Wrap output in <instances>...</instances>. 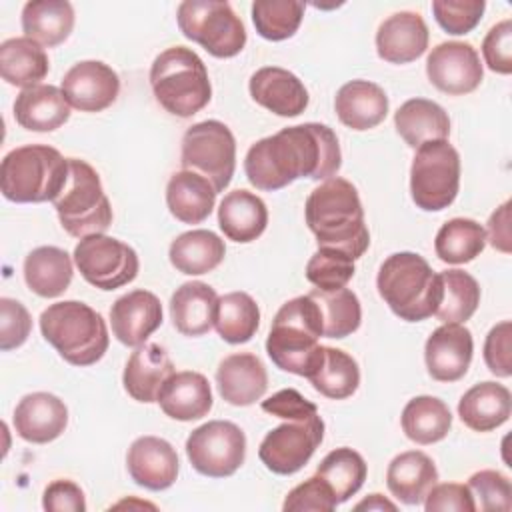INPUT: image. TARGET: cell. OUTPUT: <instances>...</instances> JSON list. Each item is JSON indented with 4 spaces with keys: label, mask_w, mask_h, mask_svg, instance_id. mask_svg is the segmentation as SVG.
<instances>
[{
    "label": "cell",
    "mask_w": 512,
    "mask_h": 512,
    "mask_svg": "<svg viewBox=\"0 0 512 512\" xmlns=\"http://www.w3.org/2000/svg\"><path fill=\"white\" fill-rule=\"evenodd\" d=\"M260 326V308L246 292H230L218 298L214 328L218 336L230 344L252 340Z\"/></svg>",
    "instance_id": "f35d334b"
},
{
    "label": "cell",
    "mask_w": 512,
    "mask_h": 512,
    "mask_svg": "<svg viewBox=\"0 0 512 512\" xmlns=\"http://www.w3.org/2000/svg\"><path fill=\"white\" fill-rule=\"evenodd\" d=\"M428 26L418 12H396L388 16L376 32V52L390 64H408L428 48Z\"/></svg>",
    "instance_id": "7402d4cb"
},
{
    "label": "cell",
    "mask_w": 512,
    "mask_h": 512,
    "mask_svg": "<svg viewBox=\"0 0 512 512\" xmlns=\"http://www.w3.org/2000/svg\"><path fill=\"white\" fill-rule=\"evenodd\" d=\"M262 410L284 420H308L318 414V408L314 402L306 400L298 390L286 388L270 398L262 400Z\"/></svg>",
    "instance_id": "db71d44e"
},
{
    "label": "cell",
    "mask_w": 512,
    "mask_h": 512,
    "mask_svg": "<svg viewBox=\"0 0 512 512\" xmlns=\"http://www.w3.org/2000/svg\"><path fill=\"white\" fill-rule=\"evenodd\" d=\"M130 478L146 490H166L178 476V454L172 444L158 436H140L126 456Z\"/></svg>",
    "instance_id": "ac0fdd59"
},
{
    "label": "cell",
    "mask_w": 512,
    "mask_h": 512,
    "mask_svg": "<svg viewBox=\"0 0 512 512\" xmlns=\"http://www.w3.org/2000/svg\"><path fill=\"white\" fill-rule=\"evenodd\" d=\"M180 32L216 58H232L246 46V28L228 2L184 0L176 12Z\"/></svg>",
    "instance_id": "9c48e42d"
},
{
    "label": "cell",
    "mask_w": 512,
    "mask_h": 512,
    "mask_svg": "<svg viewBox=\"0 0 512 512\" xmlns=\"http://www.w3.org/2000/svg\"><path fill=\"white\" fill-rule=\"evenodd\" d=\"M394 126L410 148H418L432 140H446L450 136V118L446 110L426 98L406 100L394 114Z\"/></svg>",
    "instance_id": "d6a6232c"
},
{
    "label": "cell",
    "mask_w": 512,
    "mask_h": 512,
    "mask_svg": "<svg viewBox=\"0 0 512 512\" xmlns=\"http://www.w3.org/2000/svg\"><path fill=\"white\" fill-rule=\"evenodd\" d=\"M180 162L184 170L202 174L216 192H222L236 168L234 134L220 120H204L190 126L182 136Z\"/></svg>",
    "instance_id": "8fae6325"
},
{
    "label": "cell",
    "mask_w": 512,
    "mask_h": 512,
    "mask_svg": "<svg viewBox=\"0 0 512 512\" xmlns=\"http://www.w3.org/2000/svg\"><path fill=\"white\" fill-rule=\"evenodd\" d=\"M354 508L356 510H392L394 512L396 504L386 500L382 494H370L366 500L358 502Z\"/></svg>",
    "instance_id": "680465c9"
},
{
    "label": "cell",
    "mask_w": 512,
    "mask_h": 512,
    "mask_svg": "<svg viewBox=\"0 0 512 512\" xmlns=\"http://www.w3.org/2000/svg\"><path fill=\"white\" fill-rule=\"evenodd\" d=\"M320 336H324L320 306L308 294L296 296L276 312L266 352L280 370L310 378L324 358Z\"/></svg>",
    "instance_id": "3957f363"
},
{
    "label": "cell",
    "mask_w": 512,
    "mask_h": 512,
    "mask_svg": "<svg viewBox=\"0 0 512 512\" xmlns=\"http://www.w3.org/2000/svg\"><path fill=\"white\" fill-rule=\"evenodd\" d=\"M218 224L228 240L248 244L266 230L268 208L254 192L232 190L218 206Z\"/></svg>",
    "instance_id": "1f68e13d"
},
{
    "label": "cell",
    "mask_w": 512,
    "mask_h": 512,
    "mask_svg": "<svg viewBox=\"0 0 512 512\" xmlns=\"http://www.w3.org/2000/svg\"><path fill=\"white\" fill-rule=\"evenodd\" d=\"M426 512H438V510H456V512H474V498L466 484L458 482H444L434 484L430 492L424 498Z\"/></svg>",
    "instance_id": "11a10c76"
},
{
    "label": "cell",
    "mask_w": 512,
    "mask_h": 512,
    "mask_svg": "<svg viewBox=\"0 0 512 512\" xmlns=\"http://www.w3.org/2000/svg\"><path fill=\"white\" fill-rule=\"evenodd\" d=\"M162 412L174 420H200L212 410V390L208 378L200 372H174L158 394Z\"/></svg>",
    "instance_id": "d4e9b609"
},
{
    "label": "cell",
    "mask_w": 512,
    "mask_h": 512,
    "mask_svg": "<svg viewBox=\"0 0 512 512\" xmlns=\"http://www.w3.org/2000/svg\"><path fill=\"white\" fill-rule=\"evenodd\" d=\"M216 190L208 178L192 170L174 172L166 186V204L170 214L184 224L204 222L216 202Z\"/></svg>",
    "instance_id": "4dcf8cb0"
},
{
    "label": "cell",
    "mask_w": 512,
    "mask_h": 512,
    "mask_svg": "<svg viewBox=\"0 0 512 512\" xmlns=\"http://www.w3.org/2000/svg\"><path fill=\"white\" fill-rule=\"evenodd\" d=\"M486 10L484 0H434L432 12L442 30L452 36L472 32Z\"/></svg>",
    "instance_id": "c3c4849f"
},
{
    "label": "cell",
    "mask_w": 512,
    "mask_h": 512,
    "mask_svg": "<svg viewBox=\"0 0 512 512\" xmlns=\"http://www.w3.org/2000/svg\"><path fill=\"white\" fill-rule=\"evenodd\" d=\"M218 294L200 280L184 282L170 298V316L174 328L184 336H202L210 332L216 318Z\"/></svg>",
    "instance_id": "83f0119b"
},
{
    "label": "cell",
    "mask_w": 512,
    "mask_h": 512,
    "mask_svg": "<svg viewBox=\"0 0 512 512\" xmlns=\"http://www.w3.org/2000/svg\"><path fill=\"white\" fill-rule=\"evenodd\" d=\"M186 456L196 472L210 478H226L244 464L246 436L234 422L210 420L190 432Z\"/></svg>",
    "instance_id": "7c38bea8"
},
{
    "label": "cell",
    "mask_w": 512,
    "mask_h": 512,
    "mask_svg": "<svg viewBox=\"0 0 512 512\" xmlns=\"http://www.w3.org/2000/svg\"><path fill=\"white\" fill-rule=\"evenodd\" d=\"M322 438L324 422L318 414L308 420H288L264 436L258 456L268 470L288 476L312 458Z\"/></svg>",
    "instance_id": "5bb4252c"
},
{
    "label": "cell",
    "mask_w": 512,
    "mask_h": 512,
    "mask_svg": "<svg viewBox=\"0 0 512 512\" xmlns=\"http://www.w3.org/2000/svg\"><path fill=\"white\" fill-rule=\"evenodd\" d=\"M442 298L434 312L444 324H462L472 318L480 304V286L474 276L464 270L440 272Z\"/></svg>",
    "instance_id": "60d3db41"
},
{
    "label": "cell",
    "mask_w": 512,
    "mask_h": 512,
    "mask_svg": "<svg viewBox=\"0 0 512 512\" xmlns=\"http://www.w3.org/2000/svg\"><path fill=\"white\" fill-rule=\"evenodd\" d=\"M512 324L502 320L496 324L484 340V362L488 370L500 378L512 376Z\"/></svg>",
    "instance_id": "f5cc1de1"
},
{
    "label": "cell",
    "mask_w": 512,
    "mask_h": 512,
    "mask_svg": "<svg viewBox=\"0 0 512 512\" xmlns=\"http://www.w3.org/2000/svg\"><path fill=\"white\" fill-rule=\"evenodd\" d=\"M482 56L492 72H512V20L506 18L488 30L482 42Z\"/></svg>",
    "instance_id": "816d5d0a"
},
{
    "label": "cell",
    "mask_w": 512,
    "mask_h": 512,
    "mask_svg": "<svg viewBox=\"0 0 512 512\" xmlns=\"http://www.w3.org/2000/svg\"><path fill=\"white\" fill-rule=\"evenodd\" d=\"M460 186V156L448 140L424 142L410 166V194L418 208L438 212L448 208Z\"/></svg>",
    "instance_id": "30bf717a"
},
{
    "label": "cell",
    "mask_w": 512,
    "mask_h": 512,
    "mask_svg": "<svg viewBox=\"0 0 512 512\" xmlns=\"http://www.w3.org/2000/svg\"><path fill=\"white\" fill-rule=\"evenodd\" d=\"M150 86L160 106L178 118L194 116L212 98L208 70L186 46H172L154 58Z\"/></svg>",
    "instance_id": "52a82bcc"
},
{
    "label": "cell",
    "mask_w": 512,
    "mask_h": 512,
    "mask_svg": "<svg viewBox=\"0 0 512 512\" xmlns=\"http://www.w3.org/2000/svg\"><path fill=\"white\" fill-rule=\"evenodd\" d=\"M304 18V4L296 0H256L252 4V22L256 32L272 42L296 34Z\"/></svg>",
    "instance_id": "f6af8a7d"
},
{
    "label": "cell",
    "mask_w": 512,
    "mask_h": 512,
    "mask_svg": "<svg viewBox=\"0 0 512 512\" xmlns=\"http://www.w3.org/2000/svg\"><path fill=\"white\" fill-rule=\"evenodd\" d=\"M32 330L30 312L22 302L0 298V350L8 352L22 346Z\"/></svg>",
    "instance_id": "f907efd6"
},
{
    "label": "cell",
    "mask_w": 512,
    "mask_h": 512,
    "mask_svg": "<svg viewBox=\"0 0 512 512\" xmlns=\"http://www.w3.org/2000/svg\"><path fill=\"white\" fill-rule=\"evenodd\" d=\"M486 242L492 248L508 254L510 252V202H504L488 220Z\"/></svg>",
    "instance_id": "6f0895ef"
},
{
    "label": "cell",
    "mask_w": 512,
    "mask_h": 512,
    "mask_svg": "<svg viewBox=\"0 0 512 512\" xmlns=\"http://www.w3.org/2000/svg\"><path fill=\"white\" fill-rule=\"evenodd\" d=\"M376 288L390 310L406 322L430 318L442 298L440 274L414 252L388 256L378 270Z\"/></svg>",
    "instance_id": "277c9868"
},
{
    "label": "cell",
    "mask_w": 512,
    "mask_h": 512,
    "mask_svg": "<svg viewBox=\"0 0 512 512\" xmlns=\"http://www.w3.org/2000/svg\"><path fill=\"white\" fill-rule=\"evenodd\" d=\"M366 472L368 468L364 458L346 446L328 452L316 468V474L330 484L338 504L346 502L362 488Z\"/></svg>",
    "instance_id": "7bdbcfd3"
},
{
    "label": "cell",
    "mask_w": 512,
    "mask_h": 512,
    "mask_svg": "<svg viewBox=\"0 0 512 512\" xmlns=\"http://www.w3.org/2000/svg\"><path fill=\"white\" fill-rule=\"evenodd\" d=\"M342 164L340 144L326 124L306 122L282 128L254 142L244 160L248 182L258 190H280L298 178L328 180Z\"/></svg>",
    "instance_id": "6da1fadb"
},
{
    "label": "cell",
    "mask_w": 512,
    "mask_h": 512,
    "mask_svg": "<svg viewBox=\"0 0 512 512\" xmlns=\"http://www.w3.org/2000/svg\"><path fill=\"white\" fill-rule=\"evenodd\" d=\"M436 482L438 470L432 458L420 450H408L394 456L386 470L390 494L408 506L422 504Z\"/></svg>",
    "instance_id": "f1b7e54d"
},
{
    "label": "cell",
    "mask_w": 512,
    "mask_h": 512,
    "mask_svg": "<svg viewBox=\"0 0 512 512\" xmlns=\"http://www.w3.org/2000/svg\"><path fill=\"white\" fill-rule=\"evenodd\" d=\"M68 164V182L52 202L62 228L74 238L104 234L112 224V206L98 172L78 158H68Z\"/></svg>",
    "instance_id": "ba28073f"
},
{
    "label": "cell",
    "mask_w": 512,
    "mask_h": 512,
    "mask_svg": "<svg viewBox=\"0 0 512 512\" xmlns=\"http://www.w3.org/2000/svg\"><path fill=\"white\" fill-rule=\"evenodd\" d=\"M74 262L82 278L100 290H116L130 284L140 266L132 246L106 234L80 238L74 248Z\"/></svg>",
    "instance_id": "4fadbf2b"
},
{
    "label": "cell",
    "mask_w": 512,
    "mask_h": 512,
    "mask_svg": "<svg viewBox=\"0 0 512 512\" xmlns=\"http://www.w3.org/2000/svg\"><path fill=\"white\" fill-rule=\"evenodd\" d=\"M174 374V364L168 352L154 342L138 346L124 368V390L138 402H158V394L166 380Z\"/></svg>",
    "instance_id": "cb8c5ba5"
},
{
    "label": "cell",
    "mask_w": 512,
    "mask_h": 512,
    "mask_svg": "<svg viewBox=\"0 0 512 512\" xmlns=\"http://www.w3.org/2000/svg\"><path fill=\"white\" fill-rule=\"evenodd\" d=\"M472 334L462 324H442L436 328L424 346L428 374L438 382L460 380L472 362Z\"/></svg>",
    "instance_id": "e0dca14e"
},
{
    "label": "cell",
    "mask_w": 512,
    "mask_h": 512,
    "mask_svg": "<svg viewBox=\"0 0 512 512\" xmlns=\"http://www.w3.org/2000/svg\"><path fill=\"white\" fill-rule=\"evenodd\" d=\"M72 274V258L62 248L40 246L24 258L26 286L42 298H56L66 292Z\"/></svg>",
    "instance_id": "e575fe53"
},
{
    "label": "cell",
    "mask_w": 512,
    "mask_h": 512,
    "mask_svg": "<svg viewBox=\"0 0 512 512\" xmlns=\"http://www.w3.org/2000/svg\"><path fill=\"white\" fill-rule=\"evenodd\" d=\"M338 120L352 130H370L388 114L386 92L370 80L346 82L334 100Z\"/></svg>",
    "instance_id": "4316f807"
},
{
    "label": "cell",
    "mask_w": 512,
    "mask_h": 512,
    "mask_svg": "<svg viewBox=\"0 0 512 512\" xmlns=\"http://www.w3.org/2000/svg\"><path fill=\"white\" fill-rule=\"evenodd\" d=\"M306 224L316 236L318 248H332L360 258L370 244V232L364 222V208L352 182L332 176L316 186L306 198Z\"/></svg>",
    "instance_id": "7a4b0ae2"
},
{
    "label": "cell",
    "mask_w": 512,
    "mask_h": 512,
    "mask_svg": "<svg viewBox=\"0 0 512 512\" xmlns=\"http://www.w3.org/2000/svg\"><path fill=\"white\" fill-rule=\"evenodd\" d=\"M62 92L72 108L102 112L118 98L120 78L100 60H82L64 74Z\"/></svg>",
    "instance_id": "2e32d148"
},
{
    "label": "cell",
    "mask_w": 512,
    "mask_h": 512,
    "mask_svg": "<svg viewBox=\"0 0 512 512\" xmlns=\"http://www.w3.org/2000/svg\"><path fill=\"white\" fill-rule=\"evenodd\" d=\"M336 504L330 484L314 474L288 492L282 508L284 512H330Z\"/></svg>",
    "instance_id": "681fc988"
},
{
    "label": "cell",
    "mask_w": 512,
    "mask_h": 512,
    "mask_svg": "<svg viewBox=\"0 0 512 512\" xmlns=\"http://www.w3.org/2000/svg\"><path fill=\"white\" fill-rule=\"evenodd\" d=\"M354 272V260L332 248H318L306 264V278L324 292L346 288Z\"/></svg>",
    "instance_id": "bcb514c9"
},
{
    "label": "cell",
    "mask_w": 512,
    "mask_h": 512,
    "mask_svg": "<svg viewBox=\"0 0 512 512\" xmlns=\"http://www.w3.org/2000/svg\"><path fill=\"white\" fill-rule=\"evenodd\" d=\"M16 122L30 132H52L70 118V104L52 84L24 88L14 100Z\"/></svg>",
    "instance_id": "484cf974"
},
{
    "label": "cell",
    "mask_w": 512,
    "mask_h": 512,
    "mask_svg": "<svg viewBox=\"0 0 512 512\" xmlns=\"http://www.w3.org/2000/svg\"><path fill=\"white\" fill-rule=\"evenodd\" d=\"M68 174V158L56 148L28 144L10 150L4 156L0 166V188L10 202H54L64 190Z\"/></svg>",
    "instance_id": "5b68a950"
},
{
    "label": "cell",
    "mask_w": 512,
    "mask_h": 512,
    "mask_svg": "<svg viewBox=\"0 0 512 512\" xmlns=\"http://www.w3.org/2000/svg\"><path fill=\"white\" fill-rule=\"evenodd\" d=\"M512 412V396L504 384L486 380L474 384L458 402L460 420L476 432H490L502 426Z\"/></svg>",
    "instance_id": "f546056e"
},
{
    "label": "cell",
    "mask_w": 512,
    "mask_h": 512,
    "mask_svg": "<svg viewBox=\"0 0 512 512\" xmlns=\"http://www.w3.org/2000/svg\"><path fill=\"white\" fill-rule=\"evenodd\" d=\"M308 296L320 306L326 338H346L358 330L362 320V308L358 296L352 290L340 288L324 292L314 288Z\"/></svg>",
    "instance_id": "ee69618b"
},
{
    "label": "cell",
    "mask_w": 512,
    "mask_h": 512,
    "mask_svg": "<svg viewBox=\"0 0 512 512\" xmlns=\"http://www.w3.org/2000/svg\"><path fill=\"white\" fill-rule=\"evenodd\" d=\"M220 396L232 406H250L266 394L268 374L262 360L250 352L226 356L216 370Z\"/></svg>",
    "instance_id": "603a6c76"
},
{
    "label": "cell",
    "mask_w": 512,
    "mask_h": 512,
    "mask_svg": "<svg viewBox=\"0 0 512 512\" xmlns=\"http://www.w3.org/2000/svg\"><path fill=\"white\" fill-rule=\"evenodd\" d=\"M74 28V8L66 0H32L22 8V30L40 46L62 44Z\"/></svg>",
    "instance_id": "836d02e7"
},
{
    "label": "cell",
    "mask_w": 512,
    "mask_h": 512,
    "mask_svg": "<svg viewBox=\"0 0 512 512\" xmlns=\"http://www.w3.org/2000/svg\"><path fill=\"white\" fill-rule=\"evenodd\" d=\"M428 80L450 96L474 92L484 76L480 56L468 42H442L426 58Z\"/></svg>",
    "instance_id": "9a60e30c"
},
{
    "label": "cell",
    "mask_w": 512,
    "mask_h": 512,
    "mask_svg": "<svg viewBox=\"0 0 512 512\" xmlns=\"http://www.w3.org/2000/svg\"><path fill=\"white\" fill-rule=\"evenodd\" d=\"M50 70L48 54L40 44L22 36L0 44V74L10 86L32 88L46 78Z\"/></svg>",
    "instance_id": "8d00e7d4"
},
{
    "label": "cell",
    "mask_w": 512,
    "mask_h": 512,
    "mask_svg": "<svg viewBox=\"0 0 512 512\" xmlns=\"http://www.w3.org/2000/svg\"><path fill=\"white\" fill-rule=\"evenodd\" d=\"M486 246V230L472 218H452L440 226L434 250L446 264L472 262Z\"/></svg>",
    "instance_id": "ab89813d"
},
{
    "label": "cell",
    "mask_w": 512,
    "mask_h": 512,
    "mask_svg": "<svg viewBox=\"0 0 512 512\" xmlns=\"http://www.w3.org/2000/svg\"><path fill=\"white\" fill-rule=\"evenodd\" d=\"M40 330L46 342L72 366L96 364L110 344L100 312L78 300L50 304L40 314Z\"/></svg>",
    "instance_id": "8992f818"
},
{
    "label": "cell",
    "mask_w": 512,
    "mask_h": 512,
    "mask_svg": "<svg viewBox=\"0 0 512 512\" xmlns=\"http://www.w3.org/2000/svg\"><path fill=\"white\" fill-rule=\"evenodd\" d=\"M308 380L322 396L332 400H344L358 390L360 368L356 360L344 350L324 346L322 364Z\"/></svg>",
    "instance_id": "b9f144b4"
},
{
    "label": "cell",
    "mask_w": 512,
    "mask_h": 512,
    "mask_svg": "<svg viewBox=\"0 0 512 512\" xmlns=\"http://www.w3.org/2000/svg\"><path fill=\"white\" fill-rule=\"evenodd\" d=\"M402 430L416 444H434L446 438L452 426L450 408L436 396H416L402 410Z\"/></svg>",
    "instance_id": "74e56055"
},
{
    "label": "cell",
    "mask_w": 512,
    "mask_h": 512,
    "mask_svg": "<svg viewBox=\"0 0 512 512\" xmlns=\"http://www.w3.org/2000/svg\"><path fill=\"white\" fill-rule=\"evenodd\" d=\"M466 486L474 498L476 510L508 512L512 508L510 480L498 470H480L470 476Z\"/></svg>",
    "instance_id": "7dc6e473"
},
{
    "label": "cell",
    "mask_w": 512,
    "mask_h": 512,
    "mask_svg": "<svg viewBox=\"0 0 512 512\" xmlns=\"http://www.w3.org/2000/svg\"><path fill=\"white\" fill-rule=\"evenodd\" d=\"M226 256L224 240L212 230H190L176 236L170 244L168 258L172 266L188 276L212 272Z\"/></svg>",
    "instance_id": "d590c367"
},
{
    "label": "cell",
    "mask_w": 512,
    "mask_h": 512,
    "mask_svg": "<svg viewBox=\"0 0 512 512\" xmlns=\"http://www.w3.org/2000/svg\"><path fill=\"white\" fill-rule=\"evenodd\" d=\"M112 334L124 346L138 348L162 324V304L148 290H132L110 308Z\"/></svg>",
    "instance_id": "d6986e66"
},
{
    "label": "cell",
    "mask_w": 512,
    "mask_h": 512,
    "mask_svg": "<svg viewBox=\"0 0 512 512\" xmlns=\"http://www.w3.org/2000/svg\"><path fill=\"white\" fill-rule=\"evenodd\" d=\"M250 96L276 116L294 118L308 106V90L302 80L286 68L264 66L250 76Z\"/></svg>",
    "instance_id": "ffe728a7"
},
{
    "label": "cell",
    "mask_w": 512,
    "mask_h": 512,
    "mask_svg": "<svg viewBox=\"0 0 512 512\" xmlns=\"http://www.w3.org/2000/svg\"><path fill=\"white\" fill-rule=\"evenodd\" d=\"M42 506L48 512H84L86 498L82 488L72 480H54L46 486Z\"/></svg>",
    "instance_id": "9f6ffc18"
},
{
    "label": "cell",
    "mask_w": 512,
    "mask_h": 512,
    "mask_svg": "<svg viewBox=\"0 0 512 512\" xmlns=\"http://www.w3.org/2000/svg\"><path fill=\"white\" fill-rule=\"evenodd\" d=\"M68 426L66 404L50 392L26 394L14 410L16 434L32 444L56 440Z\"/></svg>",
    "instance_id": "44dd1931"
}]
</instances>
